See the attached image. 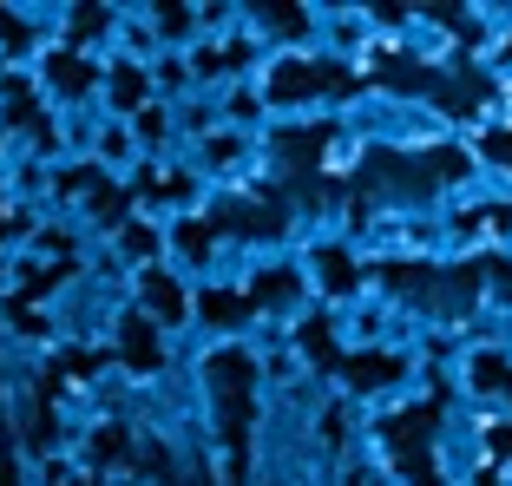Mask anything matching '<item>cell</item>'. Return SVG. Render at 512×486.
<instances>
[{
	"label": "cell",
	"instance_id": "2",
	"mask_svg": "<svg viewBox=\"0 0 512 486\" xmlns=\"http://www.w3.org/2000/svg\"><path fill=\"white\" fill-rule=\"evenodd\" d=\"M348 73H335V66H283L276 73V92L283 99H296V92H342Z\"/></svg>",
	"mask_w": 512,
	"mask_h": 486
},
{
	"label": "cell",
	"instance_id": "12",
	"mask_svg": "<svg viewBox=\"0 0 512 486\" xmlns=\"http://www.w3.org/2000/svg\"><path fill=\"white\" fill-rule=\"evenodd\" d=\"M348 276H355V270H348V257H329V283H335V289H348Z\"/></svg>",
	"mask_w": 512,
	"mask_h": 486
},
{
	"label": "cell",
	"instance_id": "13",
	"mask_svg": "<svg viewBox=\"0 0 512 486\" xmlns=\"http://www.w3.org/2000/svg\"><path fill=\"white\" fill-rule=\"evenodd\" d=\"M493 447H499V454H512V427H493Z\"/></svg>",
	"mask_w": 512,
	"mask_h": 486
},
{
	"label": "cell",
	"instance_id": "14",
	"mask_svg": "<svg viewBox=\"0 0 512 486\" xmlns=\"http://www.w3.org/2000/svg\"><path fill=\"white\" fill-rule=\"evenodd\" d=\"M493 158H506V165H512V138H506V132L493 138Z\"/></svg>",
	"mask_w": 512,
	"mask_h": 486
},
{
	"label": "cell",
	"instance_id": "6",
	"mask_svg": "<svg viewBox=\"0 0 512 486\" xmlns=\"http://www.w3.org/2000/svg\"><path fill=\"white\" fill-rule=\"evenodd\" d=\"M145 296H151V303H158V316H184V303H178V289H171L165 276H151V283H145Z\"/></svg>",
	"mask_w": 512,
	"mask_h": 486
},
{
	"label": "cell",
	"instance_id": "10",
	"mask_svg": "<svg viewBox=\"0 0 512 486\" xmlns=\"http://www.w3.org/2000/svg\"><path fill=\"white\" fill-rule=\"evenodd\" d=\"M92 211H99V217H119V211H125V198L112 191V184H99V198H92Z\"/></svg>",
	"mask_w": 512,
	"mask_h": 486
},
{
	"label": "cell",
	"instance_id": "3",
	"mask_svg": "<svg viewBox=\"0 0 512 486\" xmlns=\"http://www.w3.org/2000/svg\"><path fill=\"white\" fill-rule=\"evenodd\" d=\"M125 362L132 368H158V342H151L145 322H125Z\"/></svg>",
	"mask_w": 512,
	"mask_h": 486
},
{
	"label": "cell",
	"instance_id": "5",
	"mask_svg": "<svg viewBox=\"0 0 512 486\" xmlns=\"http://www.w3.org/2000/svg\"><path fill=\"white\" fill-rule=\"evenodd\" d=\"M204 316H211V322H237V316H250V296H211Z\"/></svg>",
	"mask_w": 512,
	"mask_h": 486
},
{
	"label": "cell",
	"instance_id": "7",
	"mask_svg": "<svg viewBox=\"0 0 512 486\" xmlns=\"http://www.w3.org/2000/svg\"><path fill=\"white\" fill-rule=\"evenodd\" d=\"M289 289H296V283H289V276H263V283L250 289V309H263V303H283Z\"/></svg>",
	"mask_w": 512,
	"mask_h": 486
},
{
	"label": "cell",
	"instance_id": "8",
	"mask_svg": "<svg viewBox=\"0 0 512 486\" xmlns=\"http://www.w3.org/2000/svg\"><path fill=\"white\" fill-rule=\"evenodd\" d=\"M394 375V362H348V381H362V388H368V381H388Z\"/></svg>",
	"mask_w": 512,
	"mask_h": 486
},
{
	"label": "cell",
	"instance_id": "4",
	"mask_svg": "<svg viewBox=\"0 0 512 486\" xmlns=\"http://www.w3.org/2000/svg\"><path fill=\"white\" fill-rule=\"evenodd\" d=\"M283 138H289V145H283L289 158H322V145H329V132H322V125H316V132H283Z\"/></svg>",
	"mask_w": 512,
	"mask_h": 486
},
{
	"label": "cell",
	"instance_id": "11",
	"mask_svg": "<svg viewBox=\"0 0 512 486\" xmlns=\"http://www.w3.org/2000/svg\"><path fill=\"white\" fill-rule=\"evenodd\" d=\"M53 73H60L66 86H92V73H86V66H79V60H53Z\"/></svg>",
	"mask_w": 512,
	"mask_h": 486
},
{
	"label": "cell",
	"instance_id": "1",
	"mask_svg": "<svg viewBox=\"0 0 512 486\" xmlns=\"http://www.w3.org/2000/svg\"><path fill=\"white\" fill-rule=\"evenodd\" d=\"M427 427H434V408H421V414H401V421H394L388 427V434H394V454H401V467L407 473H414V480H421V486H434V467H427Z\"/></svg>",
	"mask_w": 512,
	"mask_h": 486
},
{
	"label": "cell",
	"instance_id": "9",
	"mask_svg": "<svg viewBox=\"0 0 512 486\" xmlns=\"http://www.w3.org/2000/svg\"><path fill=\"white\" fill-rule=\"evenodd\" d=\"M473 375H480V388H506V375H512V368H506V362H493V355H486V362L473 368Z\"/></svg>",
	"mask_w": 512,
	"mask_h": 486
}]
</instances>
